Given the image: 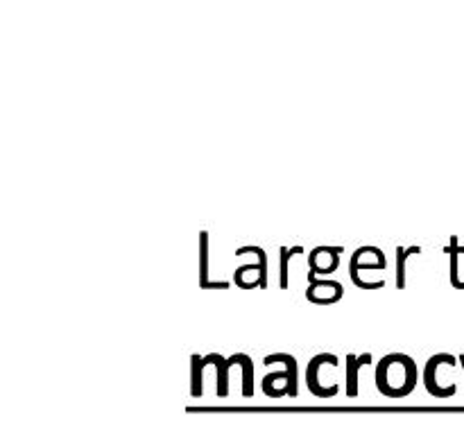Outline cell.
<instances>
[{"mask_svg":"<svg viewBox=\"0 0 464 434\" xmlns=\"http://www.w3.org/2000/svg\"><path fill=\"white\" fill-rule=\"evenodd\" d=\"M440 364H456V357L449 355V353H440V355H433L428 362H426V369H424V385L426 389H428V394H433L435 398H451L453 394L458 392L456 385H451L447 389H442L438 385V380H435V376H438V367Z\"/></svg>","mask_w":464,"mask_h":434,"instance_id":"cell-1","label":"cell"},{"mask_svg":"<svg viewBox=\"0 0 464 434\" xmlns=\"http://www.w3.org/2000/svg\"><path fill=\"white\" fill-rule=\"evenodd\" d=\"M322 364H329V367H338L340 362H338V357L335 355H331V353H320V355H315L311 362H308V369H306V385H308V389L315 394V396H320V398H331V396H335L340 392V387L338 385H333V387H320V380H317V371H320V367Z\"/></svg>","mask_w":464,"mask_h":434,"instance_id":"cell-2","label":"cell"},{"mask_svg":"<svg viewBox=\"0 0 464 434\" xmlns=\"http://www.w3.org/2000/svg\"><path fill=\"white\" fill-rule=\"evenodd\" d=\"M245 253H256L258 262L256 265H242L240 269H235L233 274V280L238 285H242V276L247 274V271H256L258 274V287H268V253L263 251L261 247H254V244H249V247H240L238 251H235V256H245Z\"/></svg>","mask_w":464,"mask_h":434,"instance_id":"cell-3","label":"cell"},{"mask_svg":"<svg viewBox=\"0 0 464 434\" xmlns=\"http://www.w3.org/2000/svg\"><path fill=\"white\" fill-rule=\"evenodd\" d=\"M263 362H265V364H272V362H284L286 369H288V385L284 389H279V392H274L272 398H281V396H293L295 398L297 396V373H299L297 360L293 355H288V353H277V355H268Z\"/></svg>","mask_w":464,"mask_h":434,"instance_id":"cell-4","label":"cell"},{"mask_svg":"<svg viewBox=\"0 0 464 434\" xmlns=\"http://www.w3.org/2000/svg\"><path fill=\"white\" fill-rule=\"evenodd\" d=\"M371 360L369 353H365V355H347V396H356L358 394V371L367 364V362Z\"/></svg>","mask_w":464,"mask_h":434,"instance_id":"cell-5","label":"cell"},{"mask_svg":"<svg viewBox=\"0 0 464 434\" xmlns=\"http://www.w3.org/2000/svg\"><path fill=\"white\" fill-rule=\"evenodd\" d=\"M422 249L419 247H410V249H396V287L403 289L405 287V262L410 256H415V253H419Z\"/></svg>","mask_w":464,"mask_h":434,"instance_id":"cell-6","label":"cell"},{"mask_svg":"<svg viewBox=\"0 0 464 434\" xmlns=\"http://www.w3.org/2000/svg\"><path fill=\"white\" fill-rule=\"evenodd\" d=\"M464 249H460L458 247V238L453 235L451 238V247H449V253H451V283H453V287H458V289H464V280H460V271H458V256L462 253Z\"/></svg>","mask_w":464,"mask_h":434,"instance_id":"cell-7","label":"cell"},{"mask_svg":"<svg viewBox=\"0 0 464 434\" xmlns=\"http://www.w3.org/2000/svg\"><path fill=\"white\" fill-rule=\"evenodd\" d=\"M199 242H202V253H199V262H202V267H199V285L202 287H208V233L202 231L199 233Z\"/></svg>","mask_w":464,"mask_h":434,"instance_id":"cell-8","label":"cell"},{"mask_svg":"<svg viewBox=\"0 0 464 434\" xmlns=\"http://www.w3.org/2000/svg\"><path fill=\"white\" fill-rule=\"evenodd\" d=\"M302 251V247H295V249H288V247H281V287L288 289V283H290V271H288V265H290V258L295 256V253Z\"/></svg>","mask_w":464,"mask_h":434,"instance_id":"cell-9","label":"cell"},{"mask_svg":"<svg viewBox=\"0 0 464 434\" xmlns=\"http://www.w3.org/2000/svg\"><path fill=\"white\" fill-rule=\"evenodd\" d=\"M202 357L199 355H193V373H190V394H193V398H199L202 396Z\"/></svg>","mask_w":464,"mask_h":434,"instance_id":"cell-10","label":"cell"},{"mask_svg":"<svg viewBox=\"0 0 464 434\" xmlns=\"http://www.w3.org/2000/svg\"><path fill=\"white\" fill-rule=\"evenodd\" d=\"M460 362H462V367H464V355H460Z\"/></svg>","mask_w":464,"mask_h":434,"instance_id":"cell-11","label":"cell"}]
</instances>
